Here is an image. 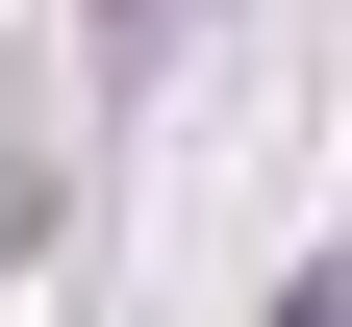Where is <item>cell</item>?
<instances>
[{
  "label": "cell",
  "instance_id": "6da1fadb",
  "mask_svg": "<svg viewBox=\"0 0 352 327\" xmlns=\"http://www.w3.org/2000/svg\"><path fill=\"white\" fill-rule=\"evenodd\" d=\"M277 327H352V226H327V277H302V302H277Z\"/></svg>",
  "mask_w": 352,
  "mask_h": 327
}]
</instances>
